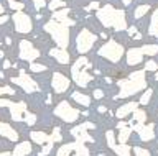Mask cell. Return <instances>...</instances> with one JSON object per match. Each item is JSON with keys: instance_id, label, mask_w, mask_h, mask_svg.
Masks as SVG:
<instances>
[{"instance_id": "1", "label": "cell", "mask_w": 158, "mask_h": 156, "mask_svg": "<svg viewBox=\"0 0 158 156\" xmlns=\"http://www.w3.org/2000/svg\"><path fill=\"white\" fill-rule=\"evenodd\" d=\"M97 20L102 23V26L106 28H114L115 31H123L127 30V17L123 10H118L110 3H106L96 12Z\"/></svg>"}, {"instance_id": "2", "label": "cell", "mask_w": 158, "mask_h": 156, "mask_svg": "<svg viewBox=\"0 0 158 156\" xmlns=\"http://www.w3.org/2000/svg\"><path fill=\"white\" fill-rule=\"evenodd\" d=\"M145 69H140V71H133L127 79H120L117 81V86H118V94L115 95V99H127V97H132L142 92L143 89L147 87V76H145Z\"/></svg>"}, {"instance_id": "3", "label": "cell", "mask_w": 158, "mask_h": 156, "mask_svg": "<svg viewBox=\"0 0 158 156\" xmlns=\"http://www.w3.org/2000/svg\"><path fill=\"white\" fill-rule=\"evenodd\" d=\"M91 62H89V59L86 56H79L76 61H74V64L71 66V77H73V81L76 82V84L79 87H87L89 86V82H91L94 77L89 74V69H91Z\"/></svg>"}, {"instance_id": "4", "label": "cell", "mask_w": 158, "mask_h": 156, "mask_svg": "<svg viewBox=\"0 0 158 156\" xmlns=\"http://www.w3.org/2000/svg\"><path fill=\"white\" fill-rule=\"evenodd\" d=\"M44 31L51 35V38L58 45V48L68 50V46H69V26L63 25V23H59L56 20H49L44 23Z\"/></svg>"}, {"instance_id": "5", "label": "cell", "mask_w": 158, "mask_h": 156, "mask_svg": "<svg viewBox=\"0 0 158 156\" xmlns=\"http://www.w3.org/2000/svg\"><path fill=\"white\" fill-rule=\"evenodd\" d=\"M123 53H125V50H123V46L120 43H117L115 40H109L107 43H104V45L99 48L97 54L101 58H106V59L110 61V62H118L122 59Z\"/></svg>"}, {"instance_id": "6", "label": "cell", "mask_w": 158, "mask_h": 156, "mask_svg": "<svg viewBox=\"0 0 158 156\" xmlns=\"http://www.w3.org/2000/svg\"><path fill=\"white\" fill-rule=\"evenodd\" d=\"M53 114L56 115L58 118H61L63 122H66V123H74V122L79 118V115H81V114H79V110L74 109L68 100L59 102V104L54 107Z\"/></svg>"}, {"instance_id": "7", "label": "cell", "mask_w": 158, "mask_h": 156, "mask_svg": "<svg viewBox=\"0 0 158 156\" xmlns=\"http://www.w3.org/2000/svg\"><path fill=\"white\" fill-rule=\"evenodd\" d=\"M96 40H97V35H94V33L89 31L87 28H82L76 36V50H77V53L86 54V53L94 46Z\"/></svg>"}, {"instance_id": "8", "label": "cell", "mask_w": 158, "mask_h": 156, "mask_svg": "<svg viewBox=\"0 0 158 156\" xmlns=\"http://www.w3.org/2000/svg\"><path fill=\"white\" fill-rule=\"evenodd\" d=\"M96 125L92 122H84V123H79L77 126H74L71 130V135L74 136L76 143H94L92 135L87 133V130H94Z\"/></svg>"}, {"instance_id": "9", "label": "cell", "mask_w": 158, "mask_h": 156, "mask_svg": "<svg viewBox=\"0 0 158 156\" xmlns=\"http://www.w3.org/2000/svg\"><path fill=\"white\" fill-rule=\"evenodd\" d=\"M18 56H20V59H23V61L35 62L40 58V50H36V48L31 45V41L22 40L18 45Z\"/></svg>"}, {"instance_id": "10", "label": "cell", "mask_w": 158, "mask_h": 156, "mask_svg": "<svg viewBox=\"0 0 158 156\" xmlns=\"http://www.w3.org/2000/svg\"><path fill=\"white\" fill-rule=\"evenodd\" d=\"M10 81H12L13 84H17L18 87H22L27 94H33V92H36L40 89V86L35 82V79H31L25 71H20V74L17 77H10Z\"/></svg>"}, {"instance_id": "11", "label": "cell", "mask_w": 158, "mask_h": 156, "mask_svg": "<svg viewBox=\"0 0 158 156\" xmlns=\"http://www.w3.org/2000/svg\"><path fill=\"white\" fill-rule=\"evenodd\" d=\"M13 25H15V30L17 33H22V35H27L33 30V20L30 18L27 13L23 12H15L13 13Z\"/></svg>"}, {"instance_id": "12", "label": "cell", "mask_w": 158, "mask_h": 156, "mask_svg": "<svg viewBox=\"0 0 158 156\" xmlns=\"http://www.w3.org/2000/svg\"><path fill=\"white\" fill-rule=\"evenodd\" d=\"M0 107H8L10 109V115L15 122H22L23 120V114L28 110V107L25 102H12L7 99H0Z\"/></svg>"}, {"instance_id": "13", "label": "cell", "mask_w": 158, "mask_h": 156, "mask_svg": "<svg viewBox=\"0 0 158 156\" xmlns=\"http://www.w3.org/2000/svg\"><path fill=\"white\" fill-rule=\"evenodd\" d=\"M106 141H107V146H109V148H110L115 154H118V156H132V154H130L132 148H130L128 145L117 143V141H115V133H114L112 130H107V131H106Z\"/></svg>"}, {"instance_id": "14", "label": "cell", "mask_w": 158, "mask_h": 156, "mask_svg": "<svg viewBox=\"0 0 158 156\" xmlns=\"http://www.w3.org/2000/svg\"><path fill=\"white\" fill-rule=\"evenodd\" d=\"M69 86H71V81H69L64 74H61V72H54V74L51 76V87H53V90L56 92V94L66 92L69 89Z\"/></svg>"}, {"instance_id": "15", "label": "cell", "mask_w": 158, "mask_h": 156, "mask_svg": "<svg viewBox=\"0 0 158 156\" xmlns=\"http://www.w3.org/2000/svg\"><path fill=\"white\" fill-rule=\"evenodd\" d=\"M133 131H137L138 136L143 140V141H150L155 138V125L153 123H135V125H130Z\"/></svg>"}, {"instance_id": "16", "label": "cell", "mask_w": 158, "mask_h": 156, "mask_svg": "<svg viewBox=\"0 0 158 156\" xmlns=\"http://www.w3.org/2000/svg\"><path fill=\"white\" fill-rule=\"evenodd\" d=\"M69 13H71L69 8H61V10H56V12H53V20L63 23V25H66V26H74V23H76V22H74L73 18L68 17Z\"/></svg>"}, {"instance_id": "17", "label": "cell", "mask_w": 158, "mask_h": 156, "mask_svg": "<svg viewBox=\"0 0 158 156\" xmlns=\"http://www.w3.org/2000/svg\"><path fill=\"white\" fill-rule=\"evenodd\" d=\"M49 56L54 58L59 64H68V62L71 61V56H69L68 50H63V48H58V46L49 50Z\"/></svg>"}, {"instance_id": "18", "label": "cell", "mask_w": 158, "mask_h": 156, "mask_svg": "<svg viewBox=\"0 0 158 156\" xmlns=\"http://www.w3.org/2000/svg\"><path fill=\"white\" fill-rule=\"evenodd\" d=\"M143 61V53L142 48H130L127 51V64L128 66H137Z\"/></svg>"}, {"instance_id": "19", "label": "cell", "mask_w": 158, "mask_h": 156, "mask_svg": "<svg viewBox=\"0 0 158 156\" xmlns=\"http://www.w3.org/2000/svg\"><path fill=\"white\" fill-rule=\"evenodd\" d=\"M0 136H3L10 141H18V131L13 130V126L5 123V122H0Z\"/></svg>"}, {"instance_id": "20", "label": "cell", "mask_w": 158, "mask_h": 156, "mask_svg": "<svg viewBox=\"0 0 158 156\" xmlns=\"http://www.w3.org/2000/svg\"><path fill=\"white\" fill-rule=\"evenodd\" d=\"M137 109H138L137 102H127V104L118 107L115 115H117V118H125V117H128L130 114H133V110H137Z\"/></svg>"}, {"instance_id": "21", "label": "cell", "mask_w": 158, "mask_h": 156, "mask_svg": "<svg viewBox=\"0 0 158 156\" xmlns=\"http://www.w3.org/2000/svg\"><path fill=\"white\" fill-rule=\"evenodd\" d=\"M31 153V143L30 141H20V143L13 148L12 156H27Z\"/></svg>"}, {"instance_id": "22", "label": "cell", "mask_w": 158, "mask_h": 156, "mask_svg": "<svg viewBox=\"0 0 158 156\" xmlns=\"http://www.w3.org/2000/svg\"><path fill=\"white\" fill-rule=\"evenodd\" d=\"M30 136H31V141L35 145H40V146H43L44 143H48V141H51L49 140V135L48 133H44V131H31L30 133Z\"/></svg>"}, {"instance_id": "23", "label": "cell", "mask_w": 158, "mask_h": 156, "mask_svg": "<svg viewBox=\"0 0 158 156\" xmlns=\"http://www.w3.org/2000/svg\"><path fill=\"white\" fill-rule=\"evenodd\" d=\"M132 126H122V128H118V143L120 145H127V141L128 138H130V135H132Z\"/></svg>"}, {"instance_id": "24", "label": "cell", "mask_w": 158, "mask_h": 156, "mask_svg": "<svg viewBox=\"0 0 158 156\" xmlns=\"http://www.w3.org/2000/svg\"><path fill=\"white\" fill-rule=\"evenodd\" d=\"M73 100L77 102V104L82 105V107H89V105H91V97L86 95V94H82V92H73Z\"/></svg>"}, {"instance_id": "25", "label": "cell", "mask_w": 158, "mask_h": 156, "mask_svg": "<svg viewBox=\"0 0 158 156\" xmlns=\"http://www.w3.org/2000/svg\"><path fill=\"white\" fill-rule=\"evenodd\" d=\"M76 148V141H73V143H66V145H61L58 150L56 156H71V153L74 151Z\"/></svg>"}, {"instance_id": "26", "label": "cell", "mask_w": 158, "mask_h": 156, "mask_svg": "<svg viewBox=\"0 0 158 156\" xmlns=\"http://www.w3.org/2000/svg\"><path fill=\"white\" fill-rule=\"evenodd\" d=\"M148 33H150L152 36L158 38V10L153 12L152 15V20H150V28H148Z\"/></svg>"}, {"instance_id": "27", "label": "cell", "mask_w": 158, "mask_h": 156, "mask_svg": "<svg viewBox=\"0 0 158 156\" xmlns=\"http://www.w3.org/2000/svg\"><path fill=\"white\" fill-rule=\"evenodd\" d=\"M130 122H133V123H145L147 122V112L142 110V109L133 110V117H132Z\"/></svg>"}, {"instance_id": "28", "label": "cell", "mask_w": 158, "mask_h": 156, "mask_svg": "<svg viewBox=\"0 0 158 156\" xmlns=\"http://www.w3.org/2000/svg\"><path fill=\"white\" fill-rule=\"evenodd\" d=\"M142 53L143 56H155L158 54V45H143L142 46Z\"/></svg>"}, {"instance_id": "29", "label": "cell", "mask_w": 158, "mask_h": 156, "mask_svg": "<svg viewBox=\"0 0 158 156\" xmlns=\"http://www.w3.org/2000/svg\"><path fill=\"white\" fill-rule=\"evenodd\" d=\"M148 12H150V5H148V3H143V5H138L135 8L133 17H135V18H142V17H145Z\"/></svg>"}, {"instance_id": "30", "label": "cell", "mask_w": 158, "mask_h": 156, "mask_svg": "<svg viewBox=\"0 0 158 156\" xmlns=\"http://www.w3.org/2000/svg\"><path fill=\"white\" fill-rule=\"evenodd\" d=\"M74 151H76V156H91V151L84 143H76Z\"/></svg>"}, {"instance_id": "31", "label": "cell", "mask_w": 158, "mask_h": 156, "mask_svg": "<svg viewBox=\"0 0 158 156\" xmlns=\"http://www.w3.org/2000/svg\"><path fill=\"white\" fill-rule=\"evenodd\" d=\"M36 118H38V117L35 115V114H31V112H28V110L23 114V120L27 122V125H28V126H33L35 123H36Z\"/></svg>"}, {"instance_id": "32", "label": "cell", "mask_w": 158, "mask_h": 156, "mask_svg": "<svg viewBox=\"0 0 158 156\" xmlns=\"http://www.w3.org/2000/svg\"><path fill=\"white\" fill-rule=\"evenodd\" d=\"M49 140H51L53 143H58V141H61V140H63L61 128H59V126H54V128H53V133L49 135Z\"/></svg>"}, {"instance_id": "33", "label": "cell", "mask_w": 158, "mask_h": 156, "mask_svg": "<svg viewBox=\"0 0 158 156\" xmlns=\"http://www.w3.org/2000/svg\"><path fill=\"white\" fill-rule=\"evenodd\" d=\"M48 7H49V10L56 12L58 8H64V7H66V2H64V0H51V2L48 3Z\"/></svg>"}, {"instance_id": "34", "label": "cell", "mask_w": 158, "mask_h": 156, "mask_svg": "<svg viewBox=\"0 0 158 156\" xmlns=\"http://www.w3.org/2000/svg\"><path fill=\"white\" fill-rule=\"evenodd\" d=\"M8 5H10V8H12V10H15V12H23V8H25V3L17 2V0H8Z\"/></svg>"}, {"instance_id": "35", "label": "cell", "mask_w": 158, "mask_h": 156, "mask_svg": "<svg viewBox=\"0 0 158 156\" xmlns=\"http://www.w3.org/2000/svg\"><path fill=\"white\" fill-rule=\"evenodd\" d=\"M152 95H153V89H147V90H145V94L140 97V105H147L148 102H150Z\"/></svg>"}, {"instance_id": "36", "label": "cell", "mask_w": 158, "mask_h": 156, "mask_svg": "<svg viewBox=\"0 0 158 156\" xmlns=\"http://www.w3.org/2000/svg\"><path fill=\"white\" fill-rule=\"evenodd\" d=\"M48 67L44 66V64H38V62H31L30 64V71H33V72H44Z\"/></svg>"}, {"instance_id": "37", "label": "cell", "mask_w": 158, "mask_h": 156, "mask_svg": "<svg viewBox=\"0 0 158 156\" xmlns=\"http://www.w3.org/2000/svg\"><path fill=\"white\" fill-rule=\"evenodd\" d=\"M133 153H135V156H150V151L142 148V146H133Z\"/></svg>"}, {"instance_id": "38", "label": "cell", "mask_w": 158, "mask_h": 156, "mask_svg": "<svg viewBox=\"0 0 158 156\" xmlns=\"http://www.w3.org/2000/svg\"><path fill=\"white\" fill-rule=\"evenodd\" d=\"M13 94H15V90L12 89V87L0 86V97H2V95H13Z\"/></svg>"}, {"instance_id": "39", "label": "cell", "mask_w": 158, "mask_h": 156, "mask_svg": "<svg viewBox=\"0 0 158 156\" xmlns=\"http://www.w3.org/2000/svg\"><path fill=\"white\" fill-rule=\"evenodd\" d=\"M51 150H53V141H48V143L43 145V150L40 151V156H46Z\"/></svg>"}, {"instance_id": "40", "label": "cell", "mask_w": 158, "mask_h": 156, "mask_svg": "<svg viewBox=\"0 0 158 156\" xmlns=\"http://www.w3.org/2000/svg\"><path fill=\"white\" fill-rule=\"evenodd\" d=\"M145 71H158V64L155 61H148V62H145Z\"/></svg>"}, {"instance_id": "41", "label": "cell", "mask_w": 158, "mask_h": 156, "mask_svg": "<svg viewBox=\"0 0 158 156\" xmlns=\"http://www.w3.org/2000/svg\"><path fill=\"white\" fill-rule=\"evenodd\" d=\"M31 2H33V5L36 10H41V8L46 7V0H31Z\"/></svg>"}, {"instance_id": "42", "label": "cell", "mask_w": 158, "mask_h": 156, "mask_svg": "<svg viewBox=\"0 0 158 156\" xmlns=\"http://www.w3.org/2000/svg\"><path fill=\"white\" fill-rule=\"evenodd\" d=\"M99 8H101V5H99V2H91V3H89V5L86 7V10L89 12V10H99Z\"/></svg>"}, {"instance_id": "43", "label": "cell", "mask_w": 158, "mask_h": 156, "mask_svg": "<svg viewBox=\"0 0 158 156\" xmlns=\"http://www.w3.org/2000/svg\"><path fill=\"white\" fill-rule=\"evenodd\" d=\"M92 97H94V99H97V100H99V99H102V97H104V92H102L101 89H96V90L92 92Z\"/></svg>"}, {"instance_id": "44", "label": "cell", "mask_w": 158, "mask_h": 156, "mask_svg": "<svg viewBox=\"0 0 158 156\" xmlns=\"http://www.w3.org/2000/svg\"><path fill=\"white\" fill-rule=\"evenodd\" d=\"M127 31H128V35H137V26H130V28H127Z\"/></svg>"}, {"instance_id": "45", "label": "cell", "mask_w": 158, "mask_h": 156, "mask_svg": "<svg viewBox=\"0 0 158 156\" xmlns=\"http://www.w3.org/2000/svg\"><path fill=\"white\" fill-rule=\"evenodd\" d=\"M7 22H8V15H5V13H3V15L0 17V25H3V23H7Z\"/></svg>"}, {"instance_id": "46", "label": "cell", "mask_w": 158, "mask_h": 156, "mask_svg": "<svg viewBox=\"0 0 158 156\" xmlns=\"http://www.w3.org/2000/svg\"><path fill=\"white\" fill-rule=\"evenodd\" d=\"M2 67H3V69H10V67H12V64H10V61H8V59H5Z\"/></svg>"}, {"instance_id": "47", "label": "cell", "mask_w": 158, "mask_h": 156, "mask_svg": "<svg viewBox=\"0 0 158 156\" xmlns=\"http://www.w3.org/2000/svg\"><path fill=\"white\" fill-rule=\"evenodd\" d=\"M97 112H99V114H106L107 109H106L104 105H99V107H97Z\"/></svg>"}, {"instance_id": "48", "label": "cell", "mask_w": 158, "mask_h": 156, "mask_svg": "<svg viewBox=\"0 0 158 156\" xmlns=\"http://www.w3.org/2000/svg\"><path fill=\"white\" fill-rule=\"evenodd\" d=\"M0 156H12V153H8V151H2V153H0Z\"/></svg>"}, {"instance_id": "49", "label": "cell", "mask_w": 158, "mask_h": 156, "mask_svg": "<svg viewBox=\"0 0 158 156\" xmlns=\"http://www.w3.org/2000/svg\"><path fill=\"white\" fill-rule=\"evenodd\" d=\"M3 13H5V8H3V5H2V3H0V17H2Z\"/></svg>"}, {"instance_id": "50", "label": "cell", "mask_w": 158, "mask_h": 156, "mask_svg": "<svg viewBox=\"0 0 158 156\" xmlns=\"http://www.w3.org/2000/svg\"><path fill=\"white\" fill-rule=\"evenodd\" d=\"M122 3H123V5H130L132 0H122Z\"/></svg>"}, {"instance_id": "51", "label": "cell", "mask_w": 158, "mask_h": 156, "mask_svg": "<svg viewBox=\"0 0 158 156\" xmlns=\"http://www.w3.org/2000/svg\"><path fill=\"white\" fill-rule=\"evenodd\" d=\"M155 79L158 81V71H155Z\"/></svg>"}]
</instances>
